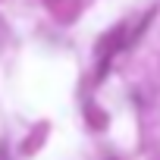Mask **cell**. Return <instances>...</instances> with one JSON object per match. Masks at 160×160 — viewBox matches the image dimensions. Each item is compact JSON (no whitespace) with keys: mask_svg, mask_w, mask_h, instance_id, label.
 Here are the masks:
<instances>
[{"mask_svg":"<svg viewBox=\"0 0 160 160\" xmlns=\"http://www.w3.org/2000/svg\"><path fill=\"white\" fill-rule=\"evenodd\" d=\"M119 47H126V25L110 28V32L98 41V60H101V63H110V57H113Z\"/></svg>","mask_w":160,"mask_h":160,"instance_id":"6da1fadb","label":"cell"},{"mask_svg":"<svg viewBox=\"0 0 160 160\" xmlns=\"http://www.w3.org/2000/svg\"><path fill=\"white\" fill-rule=\"evenodd\" d=\"M47 10L57 16V22H72L82 10V0H47Z\"/></svg>","mask_w":160,"mask_h":160,"instance_id":"7a4b0ae2","label":"cell"},{"mask_svg":"<svg viewBox=\"0 0 160 160\" xmlns=\"http://www.w3.org/2000/svg\"><path fill=\"white\" fill-rule=\"evenodd\" d=\"M47 138V122H38V129H35V135H28L25 138V144H22V154H35L38 148H41V141Z\"/></svg>","mask_w":160,"mask_h":160,"instance_id":"3957f363","label":"cell"},{"mask_svg":"<svg viewBox=\"0 0 160 160\" xmlns=\"http://www.w3.org/2000/svg\"><path fill=\"white\" fill-rule=\"evenodd\" d=\"M85 113H88V122H91V129H107L110 116H107L104 110H98L94 104H88V107H85Z\"/></svg>","mask_w":160,"mask_h":160,"instance_id":"277c9868","label":"cell"}]
</instances>
